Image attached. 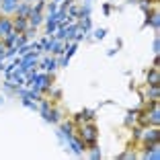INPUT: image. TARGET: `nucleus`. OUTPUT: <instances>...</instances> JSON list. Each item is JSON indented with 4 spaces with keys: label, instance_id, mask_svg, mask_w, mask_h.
<instances>
[{
    "label": "nucleus",
    "instance_id": "20e7f679",
    "mask_svg": "<svg viewBox=\"0 0 160 160\" xmlns=\"http://www.w3.org/2000/svg\"><path fill=\"white\" fill-rule=\"evenodd\" d=\"M10 29H12V25H10L9 21H0V33L2 35H9Z\"/></svg>",
    "mask_w": 160,
    "mask_h": 160
},
{
    "label": "nucleus",
    "instance_id": "dca6fc26",
    "mask_svg": "<svg viewBox=\"0 0 160 160\" xmlns=\"http://www.w3.org/2000/svg\"><path fill=\"white\" fill-rule=\"evenodd\" d=\"M2 49H4V47L0 45V58H4V56H6V53H4V51H2Z\"/></svg>",
    "mask_w": 160,
    "mask_h": 160
},
{
    "label": "nucleus",
    "instance_id": "1a4fd4ad",
    "mask_svg": "<svg viewBox=\"0 0 160 160\" xmlns=\"http://www.w3.org/2000/svg\"><path fill=\"white\" fill-rule=\"evenodd\" d=\"M39 21H41V19H39V12H37V10H35V12H31V23H33V27L39 25Z\"/></svg>",
    "mask_w": 160,
    "mask_h": 160
},
{
    "label": "nucleus",
    "instance_id": "f257e3e1",
    "mask_svg": "<svg viewBox=\"0 0 160 160\" xmlns=\"http://www.w3.org/2000/svg\"><path fill=\"white\" fill-rule=\"evenodd\" d=\"M80 134H82V140H84L88 146H94V140H97V129H94V127L88 125V127H84Z\"/></svg>",
    "mask_w": 160,
    "mask_h": 160
},
{
    "label": "nucleus",
    "instance_id": "f03ea898",
    "mask_svg": "<svg viewBox=\"0 0 160 160\" xmlns=\"http://www.w3.org/2000/svg\"><path fill=\"white\" fill-rule=\"evenodd\" d=\"M35 64V56L33 53H27V58H25V62H23V66H21V72H25V70H29V68Z\"/></svg>",
    "mask_w": 160,
    "mask_h": 160
},
{
    "label": "nucleus",
    "instance_id": "4468645a",
    "mask_svg": "<svg viewBox=\"0 0 160 160\" xmlns=\"http://www.w3.org/2000/svg\"><path fill=\"white\" fill-rule=\"evenodd\" d=\"M94 35H97V37L101 39V37H105V31H103V29H99V31H97V33H94Z\"/></svg>",
    "mask_w": 160,
    "mask_h": 160
},
{
    "label": "nucleus",
    "instance_id": "2eb2a0df",
    "mask_svg": "<svg viewBox=\"0 0 160 160\" xmlns=\"http://www.w3.org/2000/svg\"><path fill=\"white\" fill-rule=\"evenodd\" d=\"M93 158H101V152H99V150H93Z\"/></svg>",
    "mask_w": 160,
    "mask_h": 160
},
{
    "label": "nucleus",
    "instance_id": "423d86ee",
    "mask_svg": "<svg viewBox=\"0 0 160 160\" xmlns=\"http://www.w3.org/2000/svg\"><path fill=\"white\" fill-rule=\"evenodd\" d=\"M17 6V0H4V10H12Z\"/></svg>",
    "mask_w": 160,
    "mask_h": 160
},
{
    "label": "nucleus",
    "instance_id": "9d476101",
    "mask_svg": "<svg viewBox=\"0 0 160 160\" xmlns=\"http://www.w3.org/2000/svg\"><path fill=\"white\" fill-rule=\"evenodd\" d=\"M43 66L47 68V70H53V68H56V62H53V60H45V62H43Z\"/></svg>",
    "mask_w": 160,
    "mask_h": 160
},
{
    "label": "nucleus",
    "instance_id": "f3484780",
    "mask_svg": "<svg viewBox=\"0 0 160 160\" xmlns=\"http://www.w3.org/2000/svg\"><path fill=\"white\" fill-rule=\"evenodd\" d=\"M0 70H2V66H0Z\"/></svg>",
    "mask_w": 160,
    "mask_h": 160
},
{
    "label": "nucleus",
    "instance_id": "39448f33",
    "mask_svg": "<svg viewBox=\"0 0 160 160\" xmlns=\"http://www.w3.org/2000/svg\"><path fill=\"white\" fill-rule=\"evenodd\" d=\"M56 21H58V19H56V15H53V17L47 21V33H51V31L56 29Z\"/></svg>",
    "mask_w": 160,
    "mask_h": 160
},
{
    "label": "nucleus",
    "instance_id": "6e6552de",
    "mask_svg": "<svg viewBox=\"0 0 160 160\" xmlns=\"http://www.w3.org/2000/svg\"><path fill=\"white\" fill-rule=\"evenodd\" d=\"M158 109H156V107H154V109H152V113H150V121L152 123H158Z\"/></svg>",
    "mask_w": 160,
    "mask_h": 160
},
{
    "label": "nucleus",
    "instance_id": "9b49d317",
    "mask_svg": "<svg viewBox=\"0 0 160 160\" xmlns=\"http://www.w3.org/2000/svg\"><path fill=\"white\" fill-rule=\"evenodd\" d=\"M41 47L43 49H51V47H53V41H47V39H45V41L41 43Z\"/></svg>",
    "mask_w": 160,
    "mask_h": 160
},
{
    "label": "nucleus",
    "instance_id": "f8f14e48",
    "mask_svg": "<svg viewBox=\"0 0 160 160\" xmlns=\"http://www.w3.org/2000/svg\"><path fill=\"white\" fill-rule=\"evenodd\" d=\"M15 27H17L19 31H21V29H25V21H23V19H19V21H17V25H15Z\"/></svg>",
    "mask_w": 160,
    "mask_h": 160
},
{
    "label": "nucleus",
    "instance_id": "ddd939ff",
    "mask_svg": "<svg viewBox=\"0 0 160 160\" xmlns=\"http://www.w3.org/2000/svg\"><path fill=\"white\" fill-rule=\"evenodd\" d=\"M27 12H29L27 6H21V9H19V15H27Z\"/></svg>",
    "mask_w": 160,
    "mask_h": 160
},
{
    "label": "nucleus",
    "instance_id": "0eeeda50",
    "mask_svg": "<svg viewBox=\"0 0 160 160\" xmlns=\"http://www.w3.org/2000/svg\"><path fill=\"white\" fill-rule=\"evenodd\" d=\"M156 140H158V131H156V129L146 135V142H156Z\"/></svg>",
    "mask_w": 160,
    "mask_h": 160
},
{
    "label": "nucleus",
    "instance_id": "7ed1b4c3",
    "mask_svg": "<svg viewBox=\"0 0 160 160\" xmlns=\"http://www.w3.org/2000/svg\"><path fill=\"white\" fill-rule=\"evenodd\" d=\"M158 70H156V68H154V70H152L150 74H148V82H150L152 86H158Z\"/></svg>",
    "mask_w": 160,
    "mask_h": 160
}]
</instances>
